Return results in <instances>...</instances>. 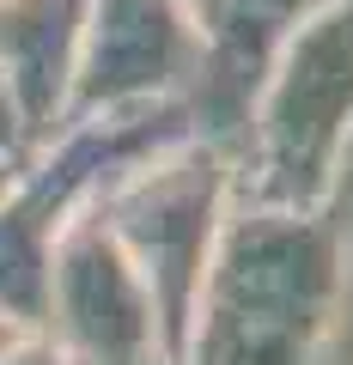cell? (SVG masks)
<instances>
[{
	"label": "cell",
	"instance_id": "7",
	"mask_svg": "<svg viewBox=\"0 0 353 365\" xmlns=\"http://www.w3.org/2000/svg\"><path fill=\"white\" fill-rule=\"evenodd\" d=\"M86 43V0H0V86L13 98L25 146L67 128Z\"/></svg>",
	"mask_w": 353,
	"mask_h": 365
},
{
	"label": "cell",
	"instance_id": "2",
	"mask_svg": "<svg viewBox=\"0 0 353 365\" xmlns=\"http://www.w3.org/2000/svg\"><path fill=\"white\" fill-rule=\"evenodd\" d=\"M237 201L329 213L353 153V0H329L287 31L237 128Z\"/></svg>",
	"mask_w": 353,
	"mask_h": 365
},
{
	"label": "cell",
	"instance_id": "11",
	"mask_svg": "<svg viewBox=\"0 0 353 365\" xmlns=\"http://www.w3.org/2000/svg\"><path fill=\"white\" fill-rule=\"evenodd\" d=\"M19 341H25V329H13L6 317H0V353H6V347H19Z\"/></svg>",
	"mask_w": 353,
	"mask_h": 365
},
{
	"label": "cell",
	"instance_id": "5",
	"mask_svg": "<svg viewBox=\"0 0 353 365\" xmlns=\"http://www.w3.org/2000/svg\"><path fill=\"white\" fill-rule=\"evenodd\" d=\"M208 49L189 0H86V43L67 122L183 104L201 116Z\"/></svg>",
	"mask_w": 353,
	"mask_h": 365
},
{
	"label": "cell",
	"instance_id": "1",
	"mask_svg": "<svg viewBox=\"0 0 353 365\" xmlns=\"http://www.w3.org/2000/svg\"><path fill=\"white\" fill-rule=\"evenodd\" d=\"M341 287L347 256L329 213L237 201L201 280L183 365H311Z\"/></svg>",
	"mask_w": 353,
	"mask_h": 365
},
{
	"label": "cell",
	"instance_id": "10",
	"mask_svg": "<svg viewBox=\"0 0 353 365\" xmlns=\"http://www.w3.org/2000/svg\"><path fill=\"white\" fill-rule=\"evenodd\" d=\"M31 146H25V128H19V116H13V98H6V86H0V158H25Z\"/></svg>",
	"mask_w": 353,
	"mask_h": 365
},
{
	"label": "cell",
	"instance_id": "6",
	"mask_svg": "<svg viewBox=\"0 0 353 365\" xmlns=\"http://www.w3.org/2000/svg\"><path fill=\"white\" fill-rule=\"evenodd\" d=\"M37 335L67 365H170L153 292L92 207L67 225L49 262V299H43Z\"/></svg>",
	"mask_w": 353,
	"mask_h": 365
},
{
	"label": "cell",
	"instance_id": "8",
	"mask_svg": "<svg viewBox=\"0 0 353 365\" xmlns=\"http://www.w3.org/2000/svg\"><path fill=\"white\" fill-rule=\"evenodd\" d=\"M329 6V0H189L201 31V49H208V91H201V128L220 134L237 146L244 128V104L256 91L268 55L287 43L292 25Z\"/></svg>",
	"mask_w": 353,
	"mask_h": 365
},
{
	"label": "cell",
	"instance_id": "3",
	"mask_svg": "<svg viewBox=\"0 0 353 365\" xmlns=\"http://www.w3.org/2000/svg\"><path fill=\"white\" fill-rule=\"evenodd\" d=\"M232 207H237V153L232 140L201 134V128L158 146L153 158L122 170L92 201L104 232L116 237V250L134 262V274L153 292L170 365H183L195 299H201V280L213 268V250H220Z\"/></svg>",
	"mask_w": 353,
	"mask_h": 365
},
{
	"label": "cell",
	"instance_id": "4",
	"mask_svg": "<svg viewBox=\"0 0 353 365\" xmlns=\"http://www.w3.org/2000/svg\"><path fill=\"white\" fill-rule=\"evenodd\" d=\"M201 116L183 104L128 110V116L67 122L55 140L31 146L19 158L6 195H0V317L25 335H37L43 299H49V262L61 250L67 225L104 195L122 170L153 158L177 134H195ZM208 134V128H201Z\"/></svg>",
	"mask_w": 353,
	"mask_h": 365
},
{
	"label": "cell",
	"instance_id": "9",
	"mask_svg": "<svg viewBox=\"0 0 353 365\" xmlns=\"http://www.w3.org/2000/svg\"><path fill=\"white\" fill-rule=\"evenodd\" d=\"M0 365H67V359H61V353H55L43 335H25L19 347H6V353H0Z\"/></svg>",
	"mask_w": 353,
	"mask_h": 365
}]
</instances>
